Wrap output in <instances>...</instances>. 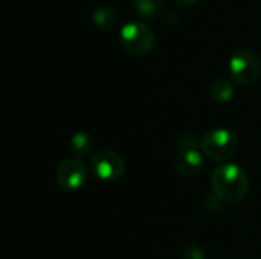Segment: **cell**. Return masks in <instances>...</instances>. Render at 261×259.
Segmentation results:
<instances>
[{
  "instance_id": "6da1fadb",
  "label": "cell",
  "mask_w": 261,
  "mask_h": 259,
  "mask_svg": "<svg viewBox=\"0 0 261 259\" xmlns=\"http://www.w3.org/2000/svg\"><path fill=\"white\" fill-rule=\"evenodd\" d=\"M211 189L219 202L237 205L249 192V177L246 171L236 163H223L211 176Z\"/></svg>"
},
{
  "instance_id": "7a4b0ae2",
  "label": "cell",
  "mask_w": 261,
  "mask_h": 259,
  "mask_svg": "<svg viewBox=\"0 0 261 259\" xmlns=\"http://www.w3.org/2000/svg\"><path fill=\"white\" fill-rule=\"evenodd\" d=\"M239 147V137L229 128H214L208 131L200 140L202 153L214 162H225L232 159L237 154Z\"/></svg>"
},
{
  "instance_id": "3957f363",
  "label": "cell",
  "mask_w": 261,
  "mask_h": 259,
  "mask_svg": "<svg viewBox=\"0 0 261 259\" xmlns=\"http://www.w3.org/2000/svg\"><path fill=\"white\" fill-rule=\"evenodd\" d=\"M119 43L127 53L141 56L156 46V34L144 21H127L121 27Z\"/></svg>"
},
{
  "instance_id": "277c9868",
  "label": "cell",
  "mask_w": 261,
  "mask_h": 259,
  "mask_svg": "<svg viewBox=\"0 0 261 259\" xmlns=\"http://www.w3.org/2000/svg\"><path fill=\"white\" fill-rule=\"evenodd\" d=\"M260 60L251 49H240L229 60V75L239 84H252L260 76Z\"/></svg>"
},
{
  "instance_id": "5b68a950",
  "label": "cell",
  "mask_w": 261,
  "mask_h": 259,
  "mask_svg": "<svg viewBox=\"0 0 261 259\" xmlns=\"http://www.w3.org/2000/svg\"><path fill=\"white\" fill-rule=\"evenodd\" d=\"M92 172L102 182H115L122 177L125 165L122 157L112 150H99L90 160Z\"/></svg>"
},
{
  "instance_id": "8992f818",
  "label": "cell",
  "mask_w": 261,
  "mask_h": 259,
  "mask_svg": "<svg viewBox=\"0 0 261 259\" xmlns=\"http://www.w3.org/2000/svg\"><path fill=\"white\" fill-rule=\"evenodd\" d=\"M55 179L63 189L78 191L87 182V166L80 159H66L58 165Z\"/></svg>"
},
{
  "instance_id": "52a82bcc",
  "label": "cell",
  "mask_w": 261,
  "mask_h": 259,
  "mask_svg": "<svg viewBox=\"0 0 261 259\" xmlns=\"http://www.w3.org/2000/svg\"><path fill=\"white\" fill-rule=\"evenodd\" d=\"M174 168L184 177H196L203 169V156L197 148L180 150L174 159Z\"/></svg>"
},
{
  "instance_id": "ba28073f",
  "label": "cell",
  "mask_w": 261,
  "mask_h": 259,
  "mask_svg": "<svg viewBox=\"0 0 261 259\" xmlns=\"http://www.w3.org/2000/svg\"><path fill=\"white\" fill-rule=\"evenodd\" d=\"M210 95L216 102L225 104V102L232 101L236 95V89H234V84L228 78H219L211 84Z\"/></svg>"
},
{
  "instance_id": "9c48e42d",
  "label": "cell",
  "mask_w": 261,
  "mask_h": 259,
  "mask_svg": "<svg viewBox=\"0 0 261 259\" xmlns=\"http://www.w3.org/2000/svg\"><path fill=\"white\" fill-rule=\"evenodd\" d=\"M92 20L98 27L104 31L113 29L118 23V11L113 6H107V5L98 6L92 14Z\"/></svg>"
},
{
  "instance_id": "30bf717a",
  "label": "cell",
  "mask_w": 261,
  "mask_h": 259,
  "mask_svg": "<svg viewBox=\"0 0 261 259\" xmlns=\"http://www.w3.org/2000/svg\"><path fill=\"white\" fill-rule=\"evenodd\" d=\"M133 8L144 18H156L164 8V0H132Z\"/></svg>"
},
{
  "instance_id": "8fae6325",
  "label": "cell",
  "mask_w": 261,
  "mask_h": 259,
  "mask_svg": "<svg viewBox=\"0 0 261 259\" xmlns=\"http://www.w3.org/2000/svg\"><path fill=\"white\" fill-rule=\"evenodd\" d=\"M93 148V140L87 133H75L70 137V150L76 154V156H87L90 154Z\"/></svg>"
},
{
  "instance_id": "7c38bea8",
  "label": "cell",
  "mask_w": 261,
  "mask_h": 259,
  "mask_svg": "<svg viewBox=\"0 0 261 259\" xmlns=\"http://www.w3.org/2000/svg\"><path fill=\"white\" fill-rule=\"evenodd\" d=\"M182 259H206V255L199 246H187L182 252Z\"/></svg>"
},
{
  "instance_id": "4fadbf2b",
  "label": "cell",
  "mask_w": 261,
  "mask_h": 259,
  "mask_svg": "<svg viewBox=\"0 0 261 259\" xmlns=\"http://www.w3.org/2000/svg\"><path fill=\"white\" fill-rule=\"evenodd\" d=\"M171 2H173L176 6H179V8H188V6L197 3L199 0H171Z\"/></svg>"
}]
</instances>
